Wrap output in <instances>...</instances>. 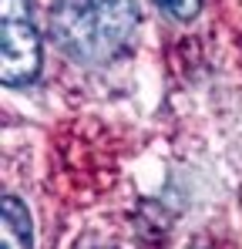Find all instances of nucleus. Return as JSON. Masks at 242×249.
I'll return each mask as SVG.
<instances>
[{
    "mask_svg": "<svg viewBox=\"0 0 242 249\" xmlns=\"http://www.w3.org/2000/svg\"><path fill=\"white\" fill-rule=\"evenodd\" d=\"M51 41L81 64H111L128 51L138 27L131 0H57L51 10Z\"/></svg>",
    "mask_w": 242,
    "mask_h": 249,
    "instance_id": "1",
    "label": "nucleus"
},
{
    "mask_svg": "<svg viewBox=\"0 0 242 249\" xmlns=\"http://www.w3.org/2000/svg\"><path fill=\"white\" fill-rule=\"evenodd\" d=\"M0 78L7 88L31 84L40 74L44 44L31 20V0H3V27H0Z\"/></svg>",
    "mask_w": 242,
    "mask_h": 249,
    "instance_id": "2",
    "label": "nucleus"
},
{
    "mask_svg": "<svg viewBox=\"0 0 242 249\" xmlns=\"http://www.w3.org/2000/svg\"><path fill=\"white\" fill-rule=\"evenodd\" d=\"M3 249H31V215L17 196H3V219H0Z\"/></svg>",
    "mask_w": 242,
    "mask_h": 249,
    "instance_id": "3",
    "label": "nucleus"
},
{
    "mask_svg": "<svg viewBox=\"0 0 242 249\" xmlns=\"http://www.w3.org/2000/svg\"><path fill=\"white\" fill-rule=\"evenodd\" d=\"M155 3L168 17H175V20H192V17H199V10H202V0H155Z\"/></svg>",
    "mask_w": 242,
    "mask_h": 249,
    "instance_id": "4",
    "label": "nucleus"
}]
</instances>
